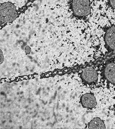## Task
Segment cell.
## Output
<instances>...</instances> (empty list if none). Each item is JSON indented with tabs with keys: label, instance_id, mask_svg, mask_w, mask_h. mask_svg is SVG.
<instances>
[{
	"label": "cell",
	"instance_id": "obj_1",
	"mask_svg": "<svg viewBox=\"0 0 115 129\" xmlns=\"http://www.w3.org/2000/svg\"><path fill=\"white\" fill-rule=\"evenodd\" d=\"M70 8L73 15L78 19H82L91 13L90 0H71Z\"/></svg>",
	"mask_w": 115,
	"mask_h": 129
},
{
	"label": "cell",
	"instance_id": "obj_2",
	"mask_svg": "<svg viewBox=\"0 0 115 129\" xmlns=\"http://www.w3.org/2000/svg\"><path fill=\"white\" fill-rule=\"evenodd\" d=\"M18 14L14 5L11 2L1 4L0 19L1 23L12 22L16 19Z\"/></svg>",
	"mask_w": 115,
	"mask_h": 129
},
{
	"label": "cell",
	"instance_id": "obj_3",
	"mask_svg": "<svg viewBox=\"0 0 115 129\" xmlns=\"http://www.w3.org/2000/svg\"><path fill=\"white\" fill-rule=\"evenodd\" d=\"M81 76L83 82L87 85L95 84L98 80V73L93 68L84 69L81 73Z\"/></svg>",
	"mask_w": 115,
	"mask_h": 129
},
{
	"label": "cell",
	"instance_id": "obj_4",
	"mask_svg": "<svg viewBox=\"0 0 115 129\" xmlns=\"http://www.w3.org/2000/svg\"><path fill=\"white\" fill-rule=\"evenodd\" d=\"M104 42L107 49L115 51V25L107 29L104 35Z\"/></svg>",
	"mask_w": 115,
	"mask_h": 129
},
{
	"label": "cell",
	"instance_id": "obj_5",
	"mask_svg": "<svg viewBox=\"0 0 115 129\" xmlns=\"http://www.w3.org/2000/svg\"><path fill=\"white\" fill-rule=\"evenodd\" d=\"M103 74L105 79L112 84L115 85V62L107 63L104 67Z\"/></svg>",
	"mask_w": 115,
	"mask_h": 129
},
{
	"label": "cell",
	"instance_id": "obj_6",
	"mask_svg": "<svg viewBox=\"0 0 115 129\" xmlns=\"http://www.w3.org/2000/svg\"><path fill=\"white\" fill-rule=\"evenodd\" d=\"M80 103L84 108L91 109L94 108L97 105L94 95L92 93H86L80 98Z\"/></svg>",
	"mask_w": 115,
	"mask_h": 129
},
{
	"label": "cell",
	"instance_id": "obj_7",
	"mask_svg": "<svg viewBox=\"0 0 115 129\" xmlns=\"http://www.w3.org/2000/svg\"><path fill=\"white\" fill-rule=\"evenodd\" d=\"M88 128L90 129H104L106 128L103 121L99 117L94 118L89 123Z\"/></svg>",
	"mask_w": 115,
	"mask_h": 129
},
{
	"label": "cell",
	"instance_id": "obj_8",
	"mask_svg": "<svg viewBox=\"0 0 115 129\" xmlns=\"http://www.w3.org/2000/svg\"><path fill=\"white\" fill-rule=\"evenodd\" d=\"M109 3L110 7L115 10V0H109Z\"/></svg>",
	"mask_w": 115,
	"mask_h": 129
},
{
	"label": "cell",
	"instance_id": "obj_9",
	"mask_svg": "<svg viewBox=\"0 0 115 129\" xmlns=\"http://www.w3.org/2000/svg\"><path fill=\"white\" fill-rule=\"evenodd\" d=\"M25 50L26 53L27 54H29L30 53L31 51V49L30 47L29 46H27L25 47Z\"/></svg>",
	"mask_w": 115,
	"mask_h": 129
},
{
	"label": "cell",
	"instance_id": "obj_10",
	"mask_svg": "<svg viewBox=\"0 0 115 129\" xmlns=\"http://www.w3.org/2000/svg\"><path fill=\"white\" fill-rule=\"evenodd\" d=\"M0 54H1V61H0V64H1L3 62L4 60V55L3 54V52L1 50Z\"/></svg>",
	"mask_w": 115,
	"mask_h": 129
},
{
	"label": "cell",
	"instance_id": "obj_11",
	"mask_svg": "<svg viewBox=\"0 0 115 129\" xmlns=\"http://www.w3.org/2000/svg\"><path fill=\"white\" fill-rule=\"evenodd\" d=\"M113 110L114 112L115 113V104L113 106Z\"/></svg>",
	"mask_w": 115,
	"mask_h": 129
},
{
	"label": "cell",
	"instance_id": "obj_12",
	"mask_svg": "<svg viewBox=\"0 0 115 129\" xmlns=\"http://www.w3.org/2000/svg\"><path fill=\"white\" fill-rule=\"evenodd\" d=\"M97 1H100V0H96Z\"/></svg>",
	"mask_w": 115,
	"mask_h": 129
}]
</instances>
